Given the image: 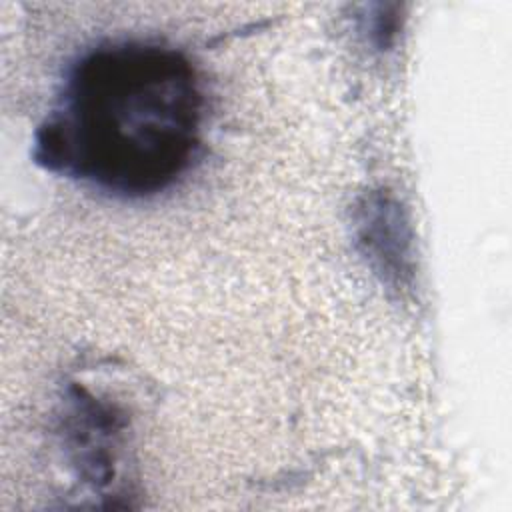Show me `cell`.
Listing matches in <instances>:
<instances>
[{"mask_svg": "<svg viewBox=\"0 0 512 512\" xmlns=\"http://www.w3.org/2000/svg\"><path fill=\"white\" fill-rule=\"evenodd\" d=\"M206 100L190 58L142 40L100 44L68 70L34 160L118 198L176 184L202 142Z\"/></svg>", "mask_w": 512, "mask_h": 512, "instance_id": "6da1fadb", "label": "cell"}, {"mask_svg": "<svg viewBox=\"0 0 512 512\" xmlns=\"http://www.w3.org/2000/svg\"><path fill=\"white\" fill-rule=\"evenodd\" d=\"M360 240L366 244V254L380 264L382 274L400 276L404 272V258L408 240L402 234V218L396 206L380 200L376 206H366Z\"/></svg>", "mask_w": 512, "mask_h": 512, "instance_id": "7a4b0ae2", "label": "cell"}]
</instances>
